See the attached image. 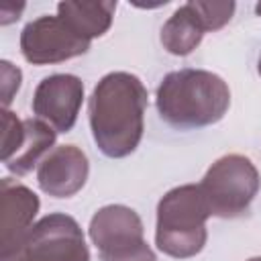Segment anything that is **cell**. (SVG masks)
<instances>
[{
	"label": "cell",
	"instance_id": "obj_1",
	"mask_svg": "<svg viewBox=\"0 0 261 261\" xmlns=\"http://www.w3.org/2000/svg\"><path fill=\"white\" fill-rule=\"evenodd\" d=\"M147 88L128 71L106 73L94 88L88 114L94 143L110 157L120 159L130 155L145 130Z\"/></svg>",
	"mask_w": 261,
	"mask_h": 261
},
{
	"label": "cell",
	"instance_id": "obj_2",
	"mask_svg": "<svg viewBox=\"0 0 261 261\" xmlns=\"http://www.w3.org/2000/svg\"><path fill=\"white\" fill-rule=\"evenodd\" d=\"M155 104L163 122L190 130L218 122L230 106V90L220 75L186 67L161 80Z\"/></svg>",
	"mask_w": 261,
	"mask_h": 261
},
{
	"label": "cell",
	"instance_id": "obj_3",
	"mask_svg": "<svg viewBox=\"0 0 261 261\" xmlns=\"http://www.w3.org/2000/svg\"><path fill=\"white\" fill-rule=\"evenodd\" d=\"M210 210L200 186L186 184L169 190L157 204L155 245L173 259H190L206 245V220Z\"/></svg>",
	"mask_w": 261,
	"mask_h": 261
},
{
	"label": "cell",
	"instance_id": "obj_4",
	"mask_svg": "<svg viewBox=\"0 0 261 261\" xmlns=\"http://www.w3.org/2000/svg\"><path fill=\"white\" fill-rule=\"evenodd\" d=\"M259 184V171L253 161L245 155L230 153L214 161L198 186L210 216L237 218L249 210Z\"/></svg>",
	"mask_w": 261,
	"mask_h": 261
},
{
	"label": "cell",
	"instance_id": "obj_5",
	"mask_svg": "<svg viewBox=\"0 0 261 261\" xmlns=\"http://www.w3.org/2000/svg\"><path fill=\"white\" fill-rule=\"evenodd\" d=\"M0 261H90V251L75 218L53 212L35 222L22 243L0 255Z\"/></svg>",
	"mask_w": 261,
	"mask_h": 261
},
{
	"label": "cell",
	"instance_id": "obj_6",
	"mask_svg": "<svg viewBox=\"0 0 261 261\" xmlns=\"http://www.w3.org/2000/svg\"><path fill=\"white\" fill-rule=\"evenodd\" d=\"M92 41L82 39L61 16H39L20 33L22 57L33 65L61 63L84 55Z\"/></svg>",
	"mask_w": 261,
	"mask_h": 261
},
{
	"label": "cell",
	"instance_id": "obj_7",
	"mask_svg": "<svg viewBox=\"0 0 261 261\" xmlns=\"http://www.w3.org/2000/svg\"><path fill=\"white\" fill-rule=\"evenodd\" d=\"M84 100V84L71 73H53L39 82L33 94V112L55 133L73 128Z\"/></svg>",
	"mask_w": 261,
	"mask_h": 261
},
{
	"label": "cell",
	"instance_id": "obj_8",
	"mask_svg": "<svg viewBox=\"0 0 261 261\" xmlns=\"http://www.w3.org/2000/svg\"><path fill=\"white\" fill-rule=\"evenodd\" d=\"M88 173L86 153L75 145H59L37 165V184L53 198H69L84 188Z\"/></svg>",
	"mask_w": 261,
	"mask_h": 261
},
{
	"label": "cell",
	"instance_id": "obj_9",
	"mask_svg": "<svg viewBox=\"0 0 261 261\" xmlns=\"http://www.w3.org/2000/svg\"><path fill=\"white\" fill-rule=\"evenodd\" d=\"M39 212V198L33 190L16 179L4 177L0 181V255L14 251Z\"/></svg>",
	"mask_w": 261,
	"mask_h": 261
},
{
	"label": "cell",
	"instance_id": "obj_10",
	"mask_svg": "<svg viewBox=\"0 0 261 261\" xmlns=\"http://www.w3.org/2000/svg\"><path fill=\"white\" fill-rule=\"evenodd\" d=\"M88 232L96 249L100 253H106L143 239V222L133 208L122 204H110L100 208L92 216Z\"/></svg>",
	"mask_w": 261,
	"mask_h": 261
},
{
	"label": "cell",
	"instance_id": "obj_11",
	"mask_svg": "<svg viewBox=\"0 0 261 261\" xmlns=\"http://www.w3.org/2000/svg\"><path fill=\"white\" fill-rule=\"evenodd\" d=\"M53 143H55V128H51L47 122L39 118H24L22 139L14 149V153L2 163L10 173L24 175L45 159Z\"/></svg>",
	"mask_w": 261,
	"mask_h": 261
},
{
	"label": "cell",
	"instance_id": "obj_12",
	"mask_svg": "<svg viewBox=\"0 0 261 261\" xmlns=\"http://www.w3.org/2000/svg\"><path fill=\"white\" fill-rule=\"evenodd\" d=\"M116 10V2L100 0V2H59L57 16H61L82 39L92 41L102 37L110 24Z\"/></svg>",
	"mask_w": 261,
	"mask_h": 261
},
{
	"label": "cell",
	"instance_id": "obj_13",
	"mask_svg": "<svg viewBox=\"0 0 261 261\" xmlns=\"http://www.w3.org/2000/svg\"><path fill=\"white\" fill-rule=\"evenodd\" d=\"M204 33L206 31L198 14L188 2L179 6L161 27V45L171 55H190L200 45Z\"/></svg>",
	"mask_w": 261,
	"mask_h": 261
},
{
	"label": "cell",
	"instance_id": "obj_14",
	"mask_svg": "<svg viewBox=\"0 0 261 261\" xmlns=\"http://www.w3.org/2000/svg\"><path fill=\"white\" fill-rule=\"evenodd\" d=\"M190 6L198 14L204 31H218L222 29L234 14V2H204V0H190Z\"/></svg>",
	"mask_w": 261,
	"mask_h": 261
},
{
	"label": "cell",
	"instance_id": "obj_15",
	"mask_svg": "<svg viewBox=\"0 0 261 261\" xmlns=\"http://www.w3.org/2000/svg\"><path fill=\"white\" fill-rule=\"evenodd\" d=\"M102 261H157L155 253L151 251V247L145 243V239L126 243L122 247H116L112 251L100 253Z\"/></svg>",
	"mask_w": 261,
	"mask_h": 261
},
{
	"label": "cell",
	"instance_id": "obj_16",
	"mask_svg": "<svg viewBox=\"0 0 261 261\" xmlns=\"http://www.w3.org/2000/svg\"><path fill=\"white\" fill-rule=\"evenodd\" d=\"M22 130H24V120H20L10 110H2V161H6L18 147L22 139Z\"/></svg>",
	"mask_w": 261,
	"mask_h": 261
},
{
	"label": "cell",
	"instance_id": "obj_17",
	"mask_svg": "<svg viewBox=\"0 0 261 261\" xmlns=\"http://www.w3.org/2000/svg\"><path fill=\"white\" fill-rule=\"evenodd\" d=\"M2 104L8 106L12 102L14 92L20 88V69L14 67L10 61H2Z\"/></svg>",
	"mask_w": 261,
	"mask_h": 261
},
{
	"label": "cell",
	"instance_id": "obj_18",
	"mask_svg": "<svg viewBox=\"0 0 261 261\" xmlns=\"http://www.w3.org/2000/svg\"><path fill=\"white\" fill-rule=\"evenodd\" d=\"M255 12H257V14H259V16H261V2H259V4H257V6H255Z\"/></svg>",
	"mask_w": 261,
	"mask_h": 261
},
{
	"label": "cell",
	"instance_id": "obj_19",
	"mask_svg": "<svg viewBox=\"0 0 261 261\" xmlns=\"http://www.w3.org/2000/svg\"><path fill=\"white\" fill-rule=\"evenodd\" d=\"M247 261H261V257H251V259H247Z\"/></svg>",
	"mask_w": 261,
	"mask_h": 261
},
{
	"label": "cell",
	"instance_id": "obj_20",
	"mask_svg": "<svg viewBox=\"0 0 261 261\" xmlns=\"http://www.w3.org/2000/svg\"><path fill=\"white\" fill-rule=\"evenodd\" d=\"M257 69H259V73H261V55H259V63H257Z\"/></svg>",
	"mask_w": 261,
	"mask_h": 261
}]
</instances>
